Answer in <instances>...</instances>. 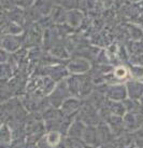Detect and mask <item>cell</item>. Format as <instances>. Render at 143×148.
Wrapping results in <instances>:
<instances>
[{
	"label": "cell",
	"instance_id": "cell-2",
	"mask_svg": "<svg viewBox=\"0 0 143 148\" xmlns=\"http://www.w3.org/2000/svg\"><path fill=\"white\" fill-rule=\"evenodd\" d=\"M126 74H127V71L124 67H119V68L115 69V76L119 77V78H124V77H126Z\"/></svg>",
	"mask_w": 143,
	"mask_h": 148
},
{
	"label": "cell",
	"instance_id": "cell-1",
	"mask_svg": "<svg viewBox=\"0 0 143 148\" xmlns=\"http://www.w3.org/2000/svg\"><path fill=\"white\" fill-rule=\"evenodd\" d=\"M59 140H60V136L58 134L57 132H52V133H49V135L47 136V143L49 145H57L59 143Z\"/></svg>",
	"mask_w": 143,
	"mask_h": 148
}]
</instances>
